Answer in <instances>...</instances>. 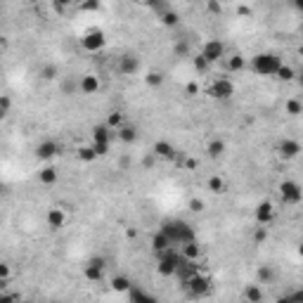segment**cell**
Here are the masks:
<instances>
[{"mask_svg": "<svg viewBox=\"0 0 303 303\" xmlns=\"http://www.w3.org/2000/svg\"><path fill=\"white\" fill-rule=\"evenodd\" d=\"M159 230H164L171 242L178 247V244H187V242H192L194 239V230H192V225H187L185 220H178V218H173V220H164Z\"/></svg>", "mask_w": 303, "mask_h": 303, "instance_id": "cell-1", "label": "cell"}, {"mask_svg": "<svg viewBox=\"0 0 303 303\" xmlns=\"http://www.w3.org/2000/svg\"><path fill=\"white\" fill-rule=\"evenodd\" d=\"M284 64L279 59V55L275 53H258L253 59H251V69L258 74V76H277L279 66Z\"/></svg>", "mask_w": 303, "mask_h": 303, "instance_id": "cell-2", "label": "cell"}, {"mask_svg": "<svg viewBox=\"0 0 303 303\" xmlns=\"http://www.w3.org/2000/svg\"><path fill=\"white\" fill-rule=\"evenodd\" d=\"M183 253H178L175 249H168V251H164V253H159V265H157V270H159V275H164V277H171L175 275V270H178V265L183 263Z\"/></svg>", "mask_w": 303, "mask_h": 303, "instance_id": "cell-3", "label": "cell"}, {"mask_svg": "<svg viewBox=\"0 0 303 303\" xmlns=\"http://www.w3.org/2000/svg\"><path fill=\"white\" fill-rule=\"evenodd\" d=\"M279 199H282V204H301L303 201V187L296 180H282L279 183Z\"/></svg>", "mask_w": 303, "mask_h": 303, "instance_id": "cell-4", "label": "cell"}, {"mask_svg": "<svg viewBox=\"0 0 303 303\" xmlns=\"http://www.w3.org/2000/svg\"><path fill=\"white\" fill-rule=\"evenodd\" d=\"M183 284L187 287L190 296H194V299H201V296H206V294H209V289H211L209 279H206L204 275H199V273L190 275V277H187V279L183 282Z\"/></svg>", "mask_w": 303, "mask_h": 303, "instance_id": "cell-5", "label": "cell"}, {"mask_svg": "<svg viewBox=\"0 0 303 303\" xmlns=\"http://www.w3.org/2000/svg\"><path fill=\"white\" fill-rule=\"evenodd\" d=\"M206 92L211 95L213 100H230V97L235 95V83L230 79H216L211 85L206 88Z\"/></svg>", "mask_w": 303, "mask_h": 303, "instance_id": "cell-6", "label": "cell"}, {"mask_svg": "<svg viewBox=\"0 0 303 303\" xmlns=\"http://www.w3.org/2000/svg\"><path fill=\"white\" fill-rule=\"evenodd\" d=\"M81 45H83V50H88V53H100L107 45V38L100 28H90V31L81 38Z\"/></svg>", "mask_w": 303, "mask_h": 303, "instance_id": "cell-7", "label": "cell"}, {"mask_svg": "<svg viewBox=\"0 0 303 303\" xmlns=\"http://www.w3.org/2000/svg\"><path fill=\"white\" fill-rule=\"evenodd\" d=\"M105 268H107V263L102 256H92L90 261L85 263V268H83V275H85L88 282H100L102 275H105Z\"/></svg>", "mask_w": 303, "mask_h": 303, "instance_id": "cell-8", "label": "cell"}, {"mask_svg": "<svg viewBox=\"0 0 303 303\" xmlns=\"http://www.w3.org/2000/svg\"><path fill=\"white\" fill-rule=\"evenodd\" d=\"M201 55L209 59V62H220L225 57V45L220 43V40H216V38H211V40H206L204 43V48H201Z\"/></svg>", "mask_w": 303, "mask_h": 303, "instance_id": "cell-9", "label": "cell"}, {"mask_svg": "<svg viewBox=\"0 0 303 303\" xmlns=\"http://www.w3.org/2000/svg\"><path fill=\"white\" fill-rule=\"evenodd\" d=\"M140 71V57L138 55H121L119 57V74L121 76H133V74H138Z\"/></svg>", "mask_w": 303, "mask_h": 303, "instance_id": "cell-10", "label": "cell"}, {"mask_svg": "<svg viewBox=\"0 0 303 303\" xmlns=\"http://www.w3.org/2000/svg\"><path fill=\"white\" fill-rule=\"evenodd\" d=\"M301 152H303L301 142H299V140H291V138H284V140L277 145V154L282 159H287V161H289V159H296Z\"/></svg>", "mask_w": 303, "mask_h": 303, "instance_id": "cell-11", "label": "cell"}, {"mask_svg": "<svg viewBox=\"0 0 303 303\" xmlns=\"http://www.w3.org/2000/svg\"><path fill=\"white\" fill-rule=\"evenodd\" d=\"M253 218H256V223L258 225H268L273 223V218H275V209H273V204L270 201H261L258 206H256V211H253Z\"/></svg>", "mask_w": 303, "mask_h": 303, "instance_id": "cell-12", "label": "cell"}, {"mask_svg": "<svg viewBox=\"0 0 303 303\" xmlns=\"http://www.w3.org/2000/svg\"><path fill=\"white\" fill-rule=\"evenodd\" d=\"M59 154V142L57 140H43L38 147H36V157L40 159V161H50V159H55Z\"/></svg>", "mask_w": 303, "mask_h": 303, "instance_id": "cell-13", "label": "cell"}, {"mask_svg": "<svg viewBox=\"0 0 303 303\" xmlns=\"http://www.w3.org/2000/svg\"><path fill=\"white\" fill-rule=\"evenodd\" d=\"M175 244L171 242V237L164 232V230H157L154 235H152V251L154 253H164V251H168V249H173Z\"/></svg>", "mask_w": 303, "mask_h": 303, "instance_id": "cell-14", "label": "cell"}, {"mask_svg": "<svg viewBox=\"0 0 303 303\" xmlns=\"http://www.w3.org/2000/svg\"><path fill=\"white\" fill-rule=\"evenodd\" d=\"M152 154L157 159H164V161H171L175 157V147L168 142V140H157L154 147H152Z\"/></svg>", "mask_w": 303, "mask_h": 303, "instance_id": "cell-15", "label": "cell"}, {"mask_svg": "<svg viewBox=\"0 0 303 303\" xmlns=\"http://www.w3.org/2000/svg\"><path fill=\"white\" fill-rule=\"evenodd\" d=\"M114 135H116V131H114L111 126H107V123H97V126L92 128V142H111Z\"/></svg>", "mask_w": 303, "mask_h": 303, "instance_id": "cell-16", "label": "cell"}, {"mask_svg": "<svg viewBox=\"0 0 303 303\" xmlns=\"http://www.w3.org/2000/svg\"><path fill=\"white\" fill-rule=\"evenodd\" d=\"M45 223H48L50 230H62L66 223V213L62 209H50L48 216H45Z\"/></svg>", "mask_w": 303, "mask_h": 303, "instance_id": "cell-17", "label": "cell"}, {"mask_svg": "<svg viewBox=\"0 0 303 303\" xmlns=\"http://www.w3.org/2000/svg\"><path fill=\"white\" fill-rule=\"evenodd\" d=\"M79 83H81V92H83V95H95V92L100 90V79L92 76V74H85Z\"/></svg>", "mask_w": 303, "mask_h": 303, "instance_id": "cell-18", "label": "cell"}, {"mask_svg": "<svg viewBox=\"0 0 303 303\" xmlns=\"http://www.w3.org/2000/svg\"><path fill=\"white\" fill-rule=\"evenodd\" d=\"M116 138H119L121 142H126V145H133L138 140V128L131 126V123H123L119 131H116Z\"/></svg>", "mask_w": 303, "mask_h": 303, "instance_id": "cell-19", "label": "cell"}, {"mask_svg": "<svg viewBox=\"0 0 303 303\" xmlns=\"http://www.w3.org/2000/svg\"><path fill=\"white\" fill-rule=\"evenodd\" d=\"M206 152H209L211 159H220L227 152V145H225V140H220V138H213V140H209V145H206Z\"/></svg>", "mask_w": 303, "mask_h": 303, "instance_id": "cell-20", "label": "cell"}, {"mask_svg": "<svg viewBox=\"0 0 303 303\" xmlns=\"http://www.w3.org/2000/svg\"><path fill=\"white\" fill-rule=\"evenodd\" d=\"M57 178H59V173L55 166H45V168H40L38 171V180L40 185H55L57 183Z\"/></svg>", "mask_w": 303, "mask_h": 303, "instance_id": "cell-21", "label": "cell"}, {"mask_svg": "<svg viewBox=\"0 0 303 303\" xmlns=\"http://www.w3.org/2000/svg\"><path fill=\"white\" fill-rule=\"evenodd\" d=\"M183 256L187 258V261H197L199 256H201V247H199L197 239H192V242L183 244Z\"/></svg>", "mask_w": 303, "mask_h": 303, "instance_id": "cell-22", "label": "cell"}, {"mask_svg": "<svg viewBox=\"0 0 303 303\" xmlns=\"http://www.w3.org/2000/svg\"><path fill=\"white\" fill-rule=\"evenodd\" d=\"M59 90H62V95L71 97V95H76V90H81V83H76V79H62L59 81Z\"/></svg>", "mask_w": 303, "mask_h": 303, "instance_id": "cell-23", "label": "cell"}, {"mask_svg": "<svg viewBox=\"0 0 303 303\" xmlns=\"http://www.w3.org/2000/svg\"><path fill=\"white\" fill-rule=\"evenodd\" d=\"M227 71H232V74H237L242 71L244 66H247V57H242V55H232V57H227Z\"/></svg>", "mask_w": 303, "mask_h": 303, "instance_id": "cell-24", "label": "cell"}, {"mask_svg": "<svg viewBox=\"0 0 303 303\" xmlns=\"http://www.w3.org/2000/svg\"><path fill=\"white\" fill-rule=\"evenodd\" d=\"M256 279H258V284H270V282L275 279L273 268H270V265H261V268L256 270Z\"/></svg>", "mask_w": 303, "mask_h": 303, "instance_id": "cell-25", "label": "cell"}, {"mask_svg": "<svg viewBox=\"0 0 303 303\" xmlns=\"http://www.w3.org/2000/svg\"><path fill=\"white\" fill-rule=\"evenodd\" d=\"M206 187H209V192H213V194H223L227 185H225V180L220 178V175H211L209 183H206Z\"/></svg>", "mask_w": 303, "mask_h": 303, "instance_id": "cell-26", "label": "cell"}, {"mask_svg": "<svg viewBox=\"0 0 303 303\" xmlns=\"http://www.w3.org/2000/svg\"><path fill=\"white\" fill-rule=\"evenodd\" d=\"M111 287H114V291H131V287H133V282L128 279L126 275H116V277H111Z\"/></svg>", "mask_w": 303, "mask_h": 303, "instance_id": "cell-27", "label": "cell"}, {"mask_svg": "<svg viewBox=\"0 0 303 303\" xmlns=\"http://www.w3.org/2000/svg\"><path fill=\"white\" fill-rule=\"evenodd\" d=\"M76 154H79V159H81V161H85V164H90V161H95V159H100L92 145H83V147H79V152H76Z\"/></svg>", "mask_w": 303, "mask_h": 303, "instance_id": "cell-28", "label": "cell"}, {"mask_svg": "<svg viewBox=\"0 0 303 303\" xmlns=\"http://www.w3.org/2000/svg\"><path fill=\"white\" fill-rule=\"evenodd\" d=\"M244 299L251 303H258V301H263V291H261V287L258 284H251V287H247L244 289Z\"/></svg>", "mask_w": 303, "mask_h": 303, "instance_id": "cell-29", "label": "cell"}, {"mask_svg": "<svg viewBox=\"0 0 303 303\" xmlns=\"http://www.w3.org/2000/svg\"><path fill=\"white\" fill-rule=\"evenodd\" d=\"M284 111H287L289 116H301V114H303V102H301V100H287Z\"/></svg>", "mask_w": 303, "mask_h": 303, "instance_id": "cell-30", "label": "cell"}, {"mask_svg": "<svg viewBox=\"0 0 303 303\" xmlns=\"http://www.w3.org/2000/svg\"><path fill=\"white\" fill-rule=\"evenodd\" d=\"M59 76V69H57V64H45L43 69H40V79L43 81H55Z\"/></svg>", "mask_w": 303, "mask_h": 303, "instance_id": "cell-31", "label": "cell"}, {"mask_svg": "<svg viewBox=\"0 0 303 303\" xmlns=\"http://www.w3.org/2000/svg\"><path fill=\"white\" fill-rule=\"evenodd\" d=\"M277 79L284 81V83H289V81L296 79V71H294L289 64H282V66H279V71H277Z\"/></svg>", "mask_w": 303, "mask_h": 303, "instance_id": "cell-32", "label": "cell"}, {"mask_svg": "<svg viewBox=\"0 0 303 303\" xmlns=\"http://www.w3.org/2000/svg\"><path fill=\"white\" fill-rule=\"evenodd\" d=\"M100 7H102V2H100V0H81V2H79L81 12H97Z\"/></svg>", "mask_w": 303, "mask_h": 303, "instance_id": "cell-33", "label": "cell"}, {"mask_svg": "<svg viewBox=\"0 0 303 303\" xmlns=\"http://www.w3.org/2000/svg\"><path fill=\"white\" fill-rule=\"evenodd\" d=\"M192 62H194V69H197L199 74H204V71H209V66H211V62H209V59H206V57H204V55L199 53V55H194V57H192Z\"/></svg>", "mask_w": 303, "mask_h": 303, "instance_id": "cell-34", "label": "cell"}, {"mask_svg": "<svg viewBox=\"0 0 303 303\" xmlns=\"http://www.w3.org/2000/svg\"><path fill=\"white\" fill-rule=\"evenodd\" d=\"M107 126H111L114 131H119L121 126H123V114H121V111H111V114L107 116Z\"/></svg>", "mask_w": 303, "mask_h": 303, "instance_id": "cell-35", "label": "cell"}, {"mask_svg": "<svg viewBox=\"0 0 303 303\" xmlns=\"http://www.w3.org/2000/svg\"><path fill=\"white\" fill-rule=\"evenodd\" d=\"M145 83L149 85V88H159V85L164 83V76H161L159 71H149V74L145 76Z\"/></svg>", "mask_w": 303, "mask_h": 303, "instance_id": "cell-36", "label": "cell"}, {"mask_svg": "<svg viewBox=\"0 0 303 303\" xmlns=\"http://www.w3.org/2000/svg\"><path fill=\"white\" fill-rule=\"evenodd\" d=\"M128 296H131L133 301H154V296H149V294H145L142 289H138V287H131V291H128Z\"/></svg>", "mask_w": 303, "mask_h": 303, "instance_id": "cell-37", "label": "cell"}, {"mask_svg": "<svg viewBox=\"0 0 303 303\" xmlns=\"http://www.w3.org/2000/svg\"><path fill=\"white\" fill-rule=\"evenodd\" d=\"M173 55H175V57H190V43L178 40V43L173 45Z\"/></svg>", "mask_w": 303, "mask_h": 303, "instance_id": "cell-38", "label": "cell"}, {"mask_svg": "<svg viewBox=\"0 0 303 303\" xmlns=\"http://www.w3.org/2000/svg\"><path fill=\"white\" fill-rule=\"evenodd\" d=\"M161 22L166 24V27H178V22H180V17L175 12H164V17H161Z\"/></svg>", "mask_w": 303, "mask_h": 303, "instance_id": "cell-39", "label": "cell"}, {"mask_svg": "<svg viewBox=\"0 0 303 303\" xmlns=\"http://www.w3.org/2000/svg\"><path fill=\"white\" fill-rule=\"evenodd\" d=\"M7 279H10V265L2 263L0 265V287H7Z\"/></svg>", "mask_w": 303, "mask_h": 303, "instance_id": "cell-40", "label": "cell"}, {"mask_svg": "<svg viewBox=\"0 0 303 303\" xmlns=\"http://www.w3.org/2000/svg\"><path fill=\"white\" fill-rule=\"evenodd\" d=\"M109 145H111V142H92L97 157H107V154H109Z\"/></svg>", "mask_w": 303, "mask_h": 303, "instance_id": "cell-41", "label": "cell"}, {"mask_svg": "<svg viewBox=\"0 0 303 303\" xmlns=\"http://www.w3.org/2000/svg\"><path fill=\"white\" fill-rule=\"evenodd\" d=\"M265 239H268V230H265V225H258V227H256V235H253V242L261 244Z\"/></svg>", "mask_w": 303, "mask_h": 303, "instance_id": "cell-42", "label": "cell"}, {"mask_svg": "<svg viewBox=\"0 0 303 303\" xmlns=\"http://www.w3.org/2000/svg\"><path fill=\"white\" fill-rule=\"evenodd\" d=\"M190 211L192 213H201L204 211V201H201V199H190Z\"/></svg>", "mask_w": 303, "mask_h": 303, "instance_id": "cell-43", "label": "cell"}, {"mask_svg": "<svg viewBox=\"0 0 303 303\" xmlns=\"http://www.w3.org/2000/svg\"><path fill=\"white\" fill-rule=\"evenodd\" d=\"M10 105H12V102H10V97H7V95H2V97H0V114H2V116L10 111Z\"/></svg>", "mask_w": 303, "mask_h": 303, "instance_id": "cell-44", "label": "cell"}, {"mask_svg": "<svg viewBox=\"0 0 303 303\" xmlns=\"http://www.w3.org/2000/svg\"><path fill=\"white\" fill-rule=\"evenodd\" d=\"M284 301H303V289L294 291V294H289V296H284Z\"/></svg>", "mask_w": 303, "mask_h": 303, "instance_id": "cell-45", "label": "cell"}, {"mask_svg": "<svg viewBox=\"0 0 303 303\" xmlns=\"http://www.w3.org/2000/svg\"><path fill=\"white\" fill-rule=\"evenodd\" d=\"M71 2H74V0H55V7H57V10H64V7H69Z\"/></svg>", "mask_w": 303, "mask_h": 303, "instance_id": "cell-46", "label": "cell"}, {"mask_svg": "<svg viewBox=\"0 0 303 303\" xmlns=\"http://www.w3.org/2000/svg\"><path fill=\"white\" fill-rule=\"evenodd\" d=\"M185 90H187V95H197L199 85H197V83H187V88H185Z\"/></svg>", "mask_w": 303, "mask_h": 303, "instance_id": "cell-47", "label": "cell"}, {"mask_svg": "<svg viewBox=\"0 0 303 303\" xmlns=\"http://www.w3.org/2000/svg\"><path fill=\"white\" fill-rule=\"evenodd\" d=\"M209 10L211 12H220V2L218 0H209Z\"/></svg>", "mask_w": 303, "mask_h": 303, "instance_id": "cell-48", "label": "cell"}, {"mask_svg": "<svg viewBox=\"0 0 303 303\" xmlns=\"http://www.w3.org/2000/svg\"><path fill=\"white\" fill-rule=\"evenodd\" d=\"M154 159H157V157H154V154H152V157H145V159H142V166H145V168H149V166H154Z\"/></svg>", "mask_w": 303, "mask_h": 303, "instance_id": "cell-49", "label": "cell"}, {"mask_svg": "<svg viewBox=\"0 0 303 303\" xmlns=\"http://www.w3.org/2000/svg\"><path fill=\"white\" fill-rule=\"evenodd\" d=\"M291 5H294V7H296V10L303 14V0H296V2H291Z\"/></svg>", "mask_w": 303, "mask_h": 303, "instance_id": "cell-50", "label": "cell"}, {"mask_svg": "<svg viewBox=\"0 0 303 303\" xmlns=\"http://www.w3.org/2000/svg\"><path fill=\"white\" fill-rule=\"evenodd\" d=\"M128 164H131V159H128V157L121 159V168H128Z\"/></svg>", "mask_w": 303, "mask_h": 303, "instance_id": "cell-51", "label": "cell"}, {"mask_svg": "<svg viewBox=\"0 0 303 303\" xmlns=\"http://www.w3.org/2000/svg\"><path fill=\"white\" fill-rule=\"evenodd\" d=\"M299 256H303V242L299 244Z\"/></svg>", "mask_w": 303, "mask_h": 303, "instance_id": "cell-52", "label": "cell"}, {"mask_svg": "<svg viewBox=\"0 0 303 303\" xmlns=\"http://www.w3.org/2000/svg\"><path fill=\"white\" fill-rule=\"evenodd\" d=\"M27 2H31V5H36V2H40V0H27Z\"/></svg>", "mask_w": 303, "mask_h": 303, "instance_id": "cell-53", "label": "cell"}, {"mask_svg": "<svg viewBox=\"0 0 303 303\" xmlns=\"http://www.w3.org/2000/svg\"><path fill=\"white\" fill-rule=\"evenodd\" d=\"M299 83H301V88H303V74H301V76H299Z\"/></svg>", "mask_w": 303, "mask_h": 303, "instance_id": "cell-54", "label": "cell"}, {"mask_svg": "<svg viewBox=\"0 0 303 303\" xmlns=\"http://www.w3.org/2000/svg\"><path fill=\"white\" fill-rule=\"evenodd\" d=\"M138 2H152V0H138Z\"/></svg>", "mask_w": 303, "mask_h": 303, "instance_id": "cell-55", "label": "cell"}, {"mask_svg": "<svg viewBox=\"0 0 303 303\" xmlns=\"http://www.w3.org/2000/svg\"><path fill=\"white\" fill-rule=\"evenodd\" d=\"M299 31H301V36H303V22H301V28H299Z\"/></svg>", "mask_w": 303, "mask_h": 303, "instance_id": "cell-56", "label": "cell"}, {"mask_svg": "<svg viewBox=\"0 0 303 303\" xmlns=\"http://www.w3.org/2000/svg\"><path fill=\"white\" fill-rule=\"evenodd\" d=\"M291 2H296V0H291Z\"/></svg>", "mask_w": 303, "mask_h": 303, "instance_id": "cell-57", "label": "cell"}]
</instances>
